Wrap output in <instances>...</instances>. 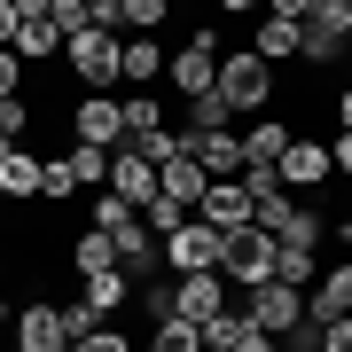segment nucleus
Masks as SVG:
<instances>
[{
  "instance_id": "obj_14",
  "label": "nucleus",
  "mask_w": 352,
  "mask_h": 352,
  "mask_svg": "<svg viewBox=\"0 0 352 352\" xmlns=\"http://www.w3.org/2000/svg\"><path fill=\"white\" fill-rule=\"evenodd\" d=\"M110 196L126 204V212H149V204H157V173L133 149H110Z\"/></svg>"
},
{
  "instance_id": "obj_31",
  "label": "nucleus",
  "mask_w": 352,
  "mask_h": 352,
  "mask_svg": "<svg viewBox=\"0 0 352 352\" xmlns=\"http://www.w3.org/2000/svg\"><path fill=\"white\" fill-rule=\"evenodd\" d=\"M118 110H126V141H141V133L164 126V102H157V94H126Z\"/></svg>"
},
{
  "instance_id": "obj_46",
  "label": "nucleus",
  "mask_w": 352,
  "mask_h": 352,
  "mask_svg": "<svg viewBox=\"0 0 352 352\" xmlns=\"http://www.w3.org/2000/svg\"><path fill=\"white\" fill-rule=\"evenodd\" d=\"M344 243H352V219H344Z\"/></svg>"
},
{
  "instance_id": "obj_23",
  "label": "nucleus",
  "mask_w": 352,
  "mask_h": 352,
  "mask_svg": "<svg viewBox=\"0 0 352 352\" xmlns=\"http://www.w3.org/2000/svg\"><path fill=\"white\" fill-rule=\"evenodd\" d=\"M78 298H87V305H94V314H102V321H110V314H118V305H126V298H133V274H126V266H110V274H87V282H78Z\"/></svg>"
},
{
  "instance_id": "obj_30",
  "label": "nucleus",
  "mask_w": 352,
  "mask_h": 352,
  "mask_svg": "<svg viewBox=\"0 0 352 352\" xmlns=\"http://www.w3.org/2000/svg\"><path fill=\"white\" fill-rule=\"evenodd\" d=\"M243 329H251V321H243V305H227V314H212L196 337H204V352H235V344H243Z\"/></svg>"
},
{
  "instance_id": "obj_3",
  "label": "nucleus",
  "mask_w": 352,
  "mask_h": 352,
  "mask_svg": "<svg viewBox=\"0 0 352 352\" xmlns=\"http://www.w3.org/2000/svg\"><path fill=\"white\" fill-rule=\"evenodd\" d=\"M344 32H352V0H314V8L298 16V55L305 63H337L344 55Z\"/></svg>"
},
{
  "instance_id": "obj_6",
  "label": "nucleus",
  "mask_w": 352,
  "mask_h": 352,
  "mask_svg": "<svg viewBox=\"0 0 352 352\" xmlns=\"http://www.w3.org/2000/svg\"><path fill=\"white\" fill-rule=\"evenodd\" d=\"M71 141L78 149H126V110H118V94H87L71 110Z\"/></svg>"
},
{
  "instance_id": "obj_40",
  "label": "nucleus",
  "mask_w": 352,
  "mask_h": 352,
  "mask_svg": "<svg viewBox=\"0 0 352 352\" xmlns=\"http://www.w3.org/2000/svg\"><path fill=\"white\" fill-rule=\"evenodd\" d=\"M235 352H282V337H266V329H243V344Z\"/></svg>"
},
{
  "instance_id": "obj_2",
  "label": "nucleus",
  "mask_w": 352,
  "mask_h": 352,
  "mask_svg": "<svg viewBox=\"0 0 352 352\" xmlns=\"http://www.w3.org/2000/svg\"><path fill=\"white\" fill-rule=\"evenodd\" d=\"M219 55H227V47H219V32H212V24H196V32H188V47L164 55V78H173V94H180V102L212 94V87H219Z\"/></svg>"
},
{
  "instance_id": "obj_8",
  "label": "nucleus",
  "mask_w": 352,
  "mask_h": 352,
  "mask_svg": "<svg viewBox=\"0 0 352 352\" xmlns=\"http://www.w3.org/2000/svg\"><path fill=\"white\" fill-rule=\"evenodd\" d=\"M55 47H63V32L47 24V0H16V39H8V55H16V63H47Z\"/></svg>"
},
{
  "instance_id": "obj_41",
  "label": "nucleus",
  "mask_w": 352,
  "mask_h": 352,
  "mask_svg": "<svg viewBox=\"0 0 352 352\" xmlns=\"http://www.w3.org/2000/svg\"><path fill=\"white\" fill-rule=\"evenodd\" d=\"M329 164H337V173H352V133H337V141H329Z\"/></svg>"
},
{
  "instance_id": "obj_25",
  "label": "nucleus",
  "mask_w": 352,
  "mask_h": 352,
  "mask_svg": "<svg viewBox=\"0 0 352 352\" xmlns=\"http://www.w3.org/2000/svg\"><path fill=\"white\" fill-rule=\"evenodd\" d=\"M118 78H133V87L164 78V47L157 39H126V47H118Z\"/></svg>"
},
{
  "instance_id": "obj_19",
  "label": "nucleus",
  "mask_w": 352,
  "mask_h": 352,
  "mask_svg": "<svg viewBox=\"0 0 352 352\" xmlns=\"http://www.w3.org/2000/svg\"><path fill=\"white\" fill-rule=\"evenodd\" d=\"M204 188H212V180L196 173V157H188V149H180V157H173V164L157 173V196H173L180 212H196V204H204Z\"/></svg>"
},
{
  "instance_id": "obj_13",
  "label": "nucleus",
  "mask_w": 352,
  "mask_h": 352,
  "mask_svg": "<svg viewBox=\"0 0 352 352\" xmlns=\"http://www.w3.org/2000/svg\"><path fill=\"white\" fill-rule=\"evenodd\" d=\"M188 157H196V173H204V180H243V164H251L235 126H227V133H196V141H188Z\"/></svg>"
},
{
  "instance_id": "obj_16",
  "label": "nucleus",
  "mask_w": 352,
  "mask_h": 352,
  "mask_svg": "<svg viewBox=\"0 0 352 352\" xmlns=\"http://www.w3.org/2000/svg\"><path fill=\"white\" fill-rule=\"evenodd\" d=\"M110 251H118V266H126V274H164V243H157L141 219L118 227V235H110Z\"/></svg>"
},
{
  "instance_id": "obj_47",
  "label": "nucleus",
  "mask_w": 352,
  "mask_h": 352,
  "mask_svg": "<svg viewBox=\"0 0 352 352\" xmlns=\"http://www.w3.org/2000/svg\"><path fill=\"white\" fill-rule=\"evenodd\" d=\"M0 157H8V141H0Z\"/></svg>"
},
{
  "instance_id": "obj_28",
  "label": "nucleus",
  "mask_w": 352,
  "mask_h": 352,
  "mask_svg": "<svg viewBox=\"0 0 352 352\" xmlns=\"http://www.w3.org/2000/svg\"><path fill=\"white\" fill-rule=\"evenodd\" d=\"M133 305L149 314V329H157V321H173V314H180V298H173V274H149V282H133Z\"/></svg>"
},
{
  "instance_id": "obj_32",
  "label": "nucleus",
  "mask_w": 352,
  "mask_h": 352,
  "mask_svg": "<svg viewBox=\"0 0 352 352\" xmlns=\"http://www.w3.org/2000/svg\"><path fill=\"white\" fill-rule=\"evenodd\" d=\"M149 352H204V337H196V321H180V314H173V321H157V329H149Z\"/></svg>"
},
{
  "instance_id": "obj_44",
  "label": "nucleus",
  "mask_w": 352,
  "mask_h": 352,
  "mask_svg": "<svg viewBox=\"0 0 352 352\" xmlns=\"http://www.w3.org/2000/svg\"><path fill=\"white\" fill-rule=\"evenodd\" d=\"M0 321H8V298H0Z\"/></svg>"
},
{
  "instance_id": "obj_35",
  "label": "nucleus",
  "mask_w": 352,
  "mask_h": 352,
  "mask_svg": "<svg viewBox=\"0 0 352 352\" xmlns=\"http://www.w3.org/2000/svg\"><path fill=\"white\" fill-rule=\"evenodd\" d=\"M24 133H32V102L8 94V102H0V141H8V149H24Z\"/></svg>"
},
{
  "instance_id": "obj_17",
  "label": "nucleus",
  "mask_w": 352,
  "mask_h": 352,
  "mask_svg": "<svg viewBox=\"0 0 352 352\" xmlns=\"http://www.w3.org/2000/svg\"><path fill=\"white\" fill-rule=\"evenodd\" d=\"M8 352H71V344H63V314H55V305H24Z\"/></svg>"
},
{
  "instance_id": "obj_9",
  "label": "nucleus",
  "mask_w": 352,
  "mask_h": 352,
  "mask_svg": "<svg viewBox=\"0 0 352 352\" xmlns=\"http://www.w3.org/2000/svg\"><path fill=\"white\" fill-rule=\"evenodd\" d=\"M118 47H126V39H110V32H78L71 39V71H78V87H118Z\"/></svg>"
},
{
  "instance_id": "obj_5",
  "label": "nucleus",
  "mask_w": 352,
  "mask_h": 352,
  "mask_svg": "<svg viewBox=\"0 0 352 352\" xmlns=\"http://www.w3.org/2000/svg\"><path fill=\"white\" fill-rule=\"evenodd\" d=\"M243 321L266 329V337H289V329H305V289H289V282H258L251 298H243Z\"/></svg>"
},
{
  "instance_id": "obj_24",
  "label": "nucleus",
  "mask_w": 352,
  "mask_h": 352,
  "mask_svg": "<svg viewBox=\"0 0 352 352\" xmlns=\"http://www.w3.org/2000/svg\"><path fill=\"white\" fill-rule=\"evenodd\" d=\"M110 266H118L110 235H94V227H78V235H71V274L87 282V274H110Z\"/></svg>"
},
{
  "instance_id": "obj_43",
  "label": "nucleus",
  "mask_w": 352,
  "mask_h": 352,
  "mask_svg": "<svg viewBox=\"0 0 352 352\" xmlns=\"http://www.w3.org/2000/svg\"><path fill=\"white\" fill-rule=\"evenodd\" d=\"M337 126H344V133H352V87H344V94H337Z\"/></svg>"
},
{
  "instance_id": "obj_21",
  "label": "nucleus",
  "mask_w": 352,
  "mask_h": 352,
  "mask_svg": "<svg viewBox=\"0 0 352 352\" xmlns=\"http://www.w3.org/2000/svg\"><path fill=\"white\" fill-rule=\"evenodd\" d=\"M251 55H258L266 71H274L282 55H298V16H274V8H266V24L251 32Z\"/></svg>"
},
{
  "instance_id": "obj_1",
  "label": "nucleus",
  "mask_w": 352,
  "mask_h": 352,
  "mask_svg": "<svg viewBox=\"0 0 352 352\" xmlns=\"http://www.w3.org/2000/svg\"><path fill=\"white\" fill-rule=\"evenodd\" d=\"M212 94H219L235 118H258L266 102H274V71H266L251 47H235V55H219V87H212Z\"/></svg>"
},
{
  "instance_id": "obj_34",
  "label": "nucleus",
  "mask_w": 352,
  "mask_h": 352,
  "mask_svg": "<svg viewBox=\"0 0 352 352\" xmlns=\"http://www.w3.org/2000/svg\"><path fill=\"white\" fill-rule=\"evenodd\" d=\"M55 314H63V344H87L94 329H102V314H94L87 298H71V305H55Z\"/></svg>"
},
{
  "instance_id": "obj_45",
  "label": "nucleus",
  "mask_w": 352,
  "mask_h": 352,
  "mask_svg": "<svg viewBox=\"0 0 352 352\" xmlns=\"http://www.w3.org/2000/svg\"><path fill=\"white\" fill-rule=\"evenodd\" d=\"M344 55H352V32H344Z\"/></svg>"
},
{
  "instance_id": "obj_42",
  "label": "nucleus",
  "mask_w": 352,
  "mask_h": 352,
  "mask_svg": "<svg viewBox=\"0 0 352 352\" xmlns=\"http://www.w3.org/2000/svg\"><path fill=\"white\" fill-rule=\"evenodd\" d=\"M16 39V0H0V47Z\"/></svg>"
},
{
  "instance_id": "obj_22",
  "label": "nucleus",
  "mask_w": 352,
  "mask_h": 352,
  "mask_svg": "<svg viewBox=\"0 0 352 352\" xmlns=\"http://www.w3.org/2000/svg\"><path fill=\"white\" fill-rule=\"evenodd\" d=\"M0 196H8V204H39V157L32 149H8V157H0Z\"/></svg>"
},
{
  "instance_id": "obj_20",
  "label": "nucleus",
  "mask_w": 352,
  "mask_h": 352,
  "mask_svg": "<svg viewBox=\"0 0 352 352\" xmlns=\"http://www.w3.org/2000/svg\"><path fill=\"white\" fill-rule=\"evenodd\" d=\"M235 133H243V157H251V164H282V149L298 141L282 118H251V126H235Z\"/></svg>"
},
{
  "instance_id": "obj_26",
  "label": "nucleus",
  "mask_w": 352,
  "mask_h": 352,
  "mask_svg": "<svg viewBox=\"0 0 352 352\" xmlns=\"http://www.w3.org/2000/svg\"><path fill=\"white\" fill-rule=\"evenodd\" d=\"M180 110H188V126H180V141H196V133H227V126H235V110H227L219 94H196V102H180Z\"/></svg>"
},
{
  "instance_id": "obj_27",
  "label": "nucleus",
  "mask_w": 352,
  "mask_h": 352,
  "mask_svg": "<svg viewBox=\"0 0 352 352\" xmlns=\"http://www.w3.org/2000/svg\"><path fill=\"white\" fill-rule=\"evenodd\" d=\"M314 251H305V243H274V282H289V289H314Z\"/></svg>"
},
{
  "instance_id": "obj_18",
  "label": "nucleus",
  "mask_w": 352,
  "mask_h": 352,
  "mask_svg": "<svg viewBox=\"0 0 352 352\" xmlns=\"http://www.w3.org/2000/svg\"><path fill=\"white\" fill-rule=\"evenodd\" d=\"M55 164H63L71 196H102V188H110V149H78V141H71V149L55 157Z\"/></svg>"
},
{
  "instance_id": "obj_7",
  "label": "nucleus",
  "mask_w": 352,
  "mask_h": 352,
  "mask_svg": "<svg viewBox=\"0 0 352 352\" xmlns=\"http://www.w3.org/2000/svg\"><path fill=\"white\" fill-rule=\"evenodd\" d=\"M219 251H227V235L188 219L180 235H164V274H219Z\"/></svg>"
},
{
  "instance_id": "obj_15",
  "label": "nucleus",
  "mask_w": 352,
  "mask_h": 352,
  "mask_svg": "<svg viewBox=\"0 0 352 352\" xmlns=\"http://www.w3.org/2000/svg\"><path fill=\"white\" fill-rule=\"evenodd\" d=\"M329 173H337V164H329V141H289L282 164H274V180H282V188H321Z\"/></svg>"
},
{
  "instance_id": "obj_48",
  "label": "nucleus",
  "mask_w": 352,
  "mask_h": 352,
  "mask_svg": "<svg viewBox=\"0 0 352 352\" xmlns=\"http://www.w3.org/2000/svg\"><path fill=\"white\" fill-rule=\"evenodd\" d=\"M0 282H8V266H0Z\"/></svg>"
},
{
  "instance_id": "obj_4",
  "label": "nucleus",
  "mask_w": 352,
  "mask_h": 352,
  "mask_svg": "<svg viewBox=\"0 0 352 352\" xmlns=\"http://www.w3.org/2000/svg\"><path fill=\"white\" fill-rule=\"evenodd\" d=\"M219 274H227V289H243V298H251L258 282H274V235H258V227L227 235V251H219Z\"/></svg>"
},
{
  "instance_id": "obj_10",
  "label": "nucleus",
  "mask_w": 352,
  "mask_h": 352,
  "mask_svg": "<svg viewBox=\"0 0 352 352\" xmlns=\"http://www.w3.org/2000/svg\"><path fill=\"white\" fill-rule=\"evenodd\" d=\"M173 298H180V321H212V314H227L235 305V289H227V274H173Z\"/></svg>"
},
{
  "instance_id": "obj_11",
  "label": "nucleus",
  "mask_w": 352,
  "mask_h": 352,
  "mask_svg": "<svg viewBox=\"0 0 352 352\" xmlns=\"http://www.w3.org/2000/svg\"><path fill=\"white\" fill-rule=\"evenodd\" d=\"M196 219L212 227V235H243V227H251V196H243V180H212L204 204H196Z\"/></svg>"
},
{
  "instance_id": "obj_36",
  "label": "nucleus",
  "mask_w": 352,
  "mask_h": 352,
  "mask_svg": "<svg viewBox=\"0 0 352 352\" xmlns=\"http://www.w3.org/2000/svg\"><path fill=\"white\" fill-rule=\"evenodd\" d=\"M243 196H251V204H266V196H282L274 164H243Z\"/></svg>"
},
{
  "instance_id": "obj_39",
  "label": "nucleus",
  "mask_w": 352,
  "mask_h": 352,
  "mask_svg": "<svg viewBox=\"0 0 352 352\" xmlns=\"http://www.w3.org/2000/svg\"><path fill=\"white\" fill-rule=\"evenodd\" d=\"M16 87H24V63H16V55H8V47H0V102H8Z\"/></svg>"
},
{
  "instance_id": "obj_37",
  "label": "nucleus",
  "mask_w": 352,
  "mask_h": 352,
  "mask_svg": "<svg viewBox=\"0 0 352 352\" xmlns=\"http://www.w3.org/2000/svg\"><path fill=\"white\" fill-rule=\"evenodd\" d=\"M71 352H133V337H126V329H110V321H102L94 337H87V344H71Z\"/></svg>"
},
{
  "instance_id": "obj_29",
  "label": "nucleus",
  "mask_w": 352,
  "mask_h": 352,
  "mask_svg": "<svg viewBox=\"0 0 352 352\" xmlns=\"http://www.w3.org/2000/svg\"><path fill=\"white\" fill-rule=\"evenodd\" d=\"M126 149H133V157H141V164H149V173H164V164H173V157H180V149H188V141H180V133H173V126H157V133H141V141H126Z\"/></svg>"
},
{
  "instance_id": "obj_38",
  "label": "nucleus",
  "mask_w": 352,
  "mask_h": 352,
  "mask_svg": "<svg viewBox=\"0 0 352 352\" xmlns=\"http://www.w3.org/2000/svg\"><path fill=\"white\" fill-rule=\"evenodd\" d=\"M314 352H352V321H329V329H314Z\"/></svg>"
},
{
  "instance_id": "obj_33",
  "label": "nucleus",
  "mask_w": 352,
  "mask_h": 352,
  "mask_svg": "<svg viewBox=\"0 0 352 352\" xmlns=\"http://www.w3.org/2000/svg\"><path fill=\"white\" fill-rule=\"evenodd\" d=\"M188 219H196V212H180V204H173V196H157V204H149V212H141V227H149V235H157V243H164V235H180V227H188Z\"/></svg>"
},
{
  "instance_id": "obj_12",
  "label": "nucleus",
  "mask_w": 352,
  "mask_h": 352,
  "mask_svg": "<svg viewBox=\"0 0 352 352\" xmlns=\"http://www.w3.org/2000/svg\"><path fill=\"white\" fill-rule=\"evenodd\" d=\"M329 321H352V266H329L305 289V329H329Z\"/></svg>"
}]
</instances>
